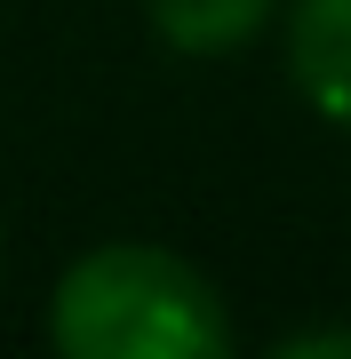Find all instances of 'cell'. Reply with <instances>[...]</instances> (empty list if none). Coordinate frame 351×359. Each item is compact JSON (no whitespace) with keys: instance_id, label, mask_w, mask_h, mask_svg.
Instances as JSON below:
<instances>
[{"instance_id":"1","label":"cell","mask_w":351,"mask_h":359,"mask_svg":"<svg viewBox=\"0 0 351 359\" xmlns=\"http://www.w3.org/2000/svg\"><path fill=\"white\" fill-rule=\"evenodd\" d=\"M48 335L72 359H223L232 351V311L168 248H88L48 304Z\"/></svg>"},{"instance_id":"2","label":"cell","mask_w":351,"mask_h":359,"mask_svg":"<svg viewBox=\"0 0 351 359\" xmlns=\"http://www.w3.org/2000/svg\"><path fill=\"white\" fill-rule=\"evenodd\" d=\"M287 72L336 128H351V0H296V16H287Z\"/></svg>"},{"instance_id":"3","label":"cell","mask_w":351,"mask_h":359,"mask_svg":"<svg viewBox=\"0 0 351 359\" xmlns=\"http://www.w3.org/2000/svg\"><path fill=\"white\" fill-rule=\"evenodd\" d=\"M144 16L176 56H232L272 25V0H144Z\"/></svg>"},{"instance_id":"4","label":"cell","mask_w":351,"mask_h":359,"mask_svg":"<svg viewBox=\"0 0 351 359\" xmlns=\"http://www.w3.org/2000/svg\"><path fill=\"white\" fill-rule=\"evenodd\" d=\"M303 351H351V335H287L280 359H303Z\"/></svg>"}]
</instances>
